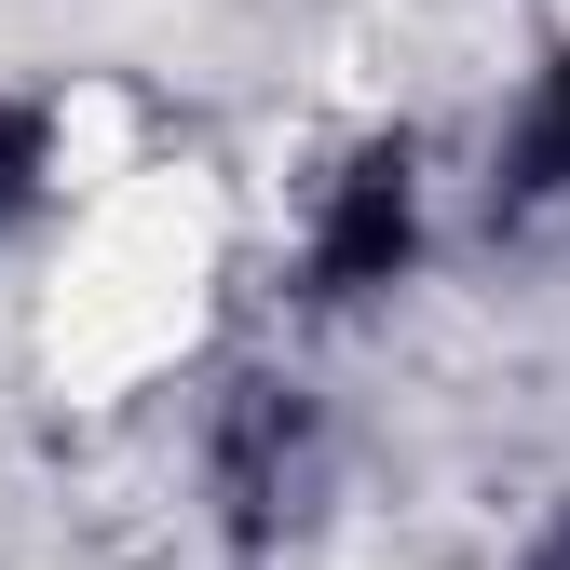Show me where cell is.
I'll list each match as a JSON object with an SVG mask.
<instances>
[{
	"mask_svg": "<svg viewBox=\"0 0 570 570\" xmlns=\"http://www.w3.org/2000/svg\"><path fill=\"white\" fill-rule=\"evenodd\" d=\"M407 245H421V177H407V150H367V164L340 177L326 232H313V299H367V285H394Z\"/></svg>",
	"mask_w": 570,
	"mask_h": 570,
	"instance_id": "1",
	"label": "cell"
},
{
	"mask_svg": "<svg viewBox=\"0 0 570 570\" xmlns=\"http://www.w3.org/2000/svg\"><path fill=\"white\" fill-rule=\"evenodd\" d=\"M299 449H313L299 394L245 381V394H232V435H218V503H232V530H245V543H272L285 517H299Z\"/></svg>",
	"mask_w": 570,
	"mask_h": 570,
	"instance_id": "2",
	"label": "cell"
},
{
	"mask_svg": "<svg viewBox=\"0 0 570 570\" xmlns=\"http://www.w3.org/2000/svg\"><path fill=\"white\" fill-rule=\"evenodd\" d=\"M517 190H570V68L543 82V109H530V150H517Z\"/></svg>",
	"mask_w": 570,
	"mask_h": 570,
	"instance_id": "3",
	"label": "cell"
},
{
	"mask_svg": "<svg viewBox=\"0 0 570 570\" xmlns=\"http://www.w3.org/2000/svg\"><path fill=\"white\" fill-rule=\"evenodd\" d=\"M41 164H55V122H41V109H0V218L41 190Z\"/></svg>",
	"mask_w": 570,
	"mask_h": 570,
	"instance_id": "4",
	"label": "cell"
},
{
	"mask_svg": "<svg viewBox=\"0 0 570 570\" xmlns=\"http://www.w3.org/2000/svg\"><path fill=\"white\" fill-rule=\"evenodd\" d=\"M530 570H570V530H557V543H543V557H530Z\"/></svg>",
	"mask_w": 570,
	"mask_h": 570,
	"instance_id": "5",
	"label": "cell"
}]
</instances>
